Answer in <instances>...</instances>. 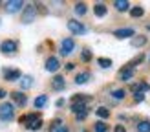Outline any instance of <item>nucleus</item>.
Listing matches in <instances>:
<instances>
[{
	"label": "nucleus",
	"instance_id": "6",
	"mask_svg": "<svg viewBox=\"0 0 150 132\" xmlns=\"http://www.w3.org/2000/svg\"><path fill=\"white\" fill-rule=\"evenodd\" d=\"M73 48H75L73 39H64V40L61 42V53H62V55H70L71 51H73Z\"/></svg>",
	"mask_w": 150,
	"mask_h": 132
},
{
	"label": "nucleus",
	"instance_id": "22",
	"mask_svg": "<svg viewBox=\"0 0 150 132\" xmlns=\"http://www.w3.org/2000/svg\"><path fill=\"white\" fill-rule=\"evenodd\" d=\"M26 128H28V130H39V128H42V119H37V121L28 123Z\"/></svg>",
	"mask_w": 150,
	"mask_h": 132
},
{
	"label": "nucleus",
	"instance_id": "29",
	"mask_svg": "<svg viewBox=\"0 0 150 132\" xmlns=\"http://www.w3.org/2000/svg\"><path fill=\"white\" fill-rule=\"evenodd\" d=\"M81 57H82V61H84V62H88V61H92V51H90V50H82V53H81Z\"/></svg>",
	"mask_w": 150,
	"mask_h": 132
},
{
	"label": "nucleus",
	"instance_id": "7",
	"mask_svg": "<svg viewBox=\"0 0 150 132\" xmlns=\"http://www.w3.org/2000/svg\"><path fill=\"white\" fill-rule=\"evenodd\" d=\"M114 35L117 37V39H130V37L136 35V31H134L132 28H121V29H115Z\"/></svg>",
	"mask_w": 150,
	"mask_h": 132
},
{
	"label": "nucleus",
	"instance_id": "25",
	"mask_svg": "<svg viewBox=\"0 0 150 132\" xmlns=\"http://www.w3.org/2000/svg\"><path fill=\"white\" fill-rule=\"evenodd\" d=\"M97 62H99V66H101V68H110V66H112V59L99 57V59H97Z\"/></svg>",
	"mask_w": 150,
	"mask_h": 132
},
{
	"label": "nucleus",
	"instance_id": "4",
	"mask_svg": "<svg viewBox=\"0 0 150 132\" xmlns=\"http://www.w3.org/2000/svg\"><path fill=\"white\" fill-rule=\"evenodd\" d=\"M0 51H2V53H7V55H13L15 51H17V42L15 40H4L0 44Z\"/></svg>",
	"mask_w": 150,
	"mask_h": 132
},
{
	"label": "nucleus",
	"instance_id": "17",
	"mask_svg": "<svg viewBox=\"0 0 150 132\" xmlns=\"http://www.w3.org/2000/svg\"><path fill=\"white\" fill-rule=\"evenodd\" d=\"M114 6H115L117 11H126V9L130 7V2H126V0H115Z\"/></svg>",
	"mask_w": 150,
	"mask_h": 132
},
{
	"label": "nucleus",
	"instance_id": "9",
	"mask_svg": "<svg viewBox=\"0 0 150 132\" xmlns=\"http://www.w3.org/2000/svg\"><path fill=\"white\" fill-rule=\"evenodd\" d=\"M64 86H66V81H64L62 75H55L51 79V88H53V90H64Z\"/></svg>",
	"mask_w": 150,
	"mask_h": 132
},
{
	"label": "nucleus",
	"instance_id": "11",
	"mask_svg": "<svg viewBox=\"0 0 150 132\" xmlns=\"http://www.w3.org/2000/svg\"><path fill=\"white\" fill-rule=\"evenodd\" d=\"M59 66H61V64H59V59L57 57H50L48 61H46V70L48 72H57Z\"/></svg>",
	"mask_w": 150,
	"mask_h": 132
},
{
	"label": "nucleus",
	"instance_id": "34",
	"mask_svg": "<svg viewBox=\"0 0 150 132\" xmlns=\"http://www.w3.org/2000/svg\"><path fill=\"white\" fill-rule=\"evenodd\" d=\"M114 132H126V128L123 127V125H117V127L114 128Z\"/></svg>",
	"mask_w": 150,
	"mask_h": 132
},
{
	"label": "nucleus",
	"instance_id": "5",
	"mask_svg": "<svg viewBox=\"0 0 150 132\" xmlns=\"http://www.w3.org/2000/svg\"><path fill=\"white\" fill-rule=\"evenodd\" d=\"M22 6H24L22 0H9V2H6V11L7 13H17V11L22 9Z\"/></svg>",
	"mask_w": 150,
	"mask_h": 132
},
{
	"label": "nucleus",
	"instance_id": "2",
	"mask_svg": "<svg viewBox=\"0 0 150 132\" xmlns=\"http://www.w3.org/2000/svg\"><path fill=\"white\" fill-rule=\"evenodd\" d=\"M37 17V4H29L24 7V11H22V22L24 24H29V22H33Z\"/></svg>",
	"mask_w": 150,
	"mask_h": 132
},
{
	"label": "nucleus",
	"instance_id": "13",
	"mask_svg": "<svg viewBox=\"0 0 150 132\" xmlns=\"http://www.w3.org/2000/svg\"><path fill=\"white\" fill-rule=\"evenodd\" d=\"M17 79H22L20 70H6V81H17Z\"/></svg>",
	"mask_w": 150,
	"mask_h": 132
},
{
	"label": "nucleus",
	"instance_id": "10",
	"mask_svg": "<svg viewBox=\"0 0 150 132\" xmlns=\"http://www.w3.org/2000/svg\"><path fill=\"white\" fill-rule=\"evenodd\" d=\"M11 97H13V101L17 103L18 106H24L26 103H28V97H26V94H22V92H11Z\"/></svg>",
	"mask_w": 150,
	"mask_h": 132
},
{
	"label": "nucleus",
	"instance_id": "21",
	"mask_svg": "<svg viewBox=\"0 0 150 132\" xmlns=\"http://www.w3.org/2000/svg\"><path fill=\"white\" fill-rule=\"evenodd\" d=\"M46 103H48V95H39V97H35V108H42Z\"/></svg>",
	"mask_w": 150,
	"mask_h": 132
},
{
	"label": "nucleus",
	"instance_id": "8",
	"mask_svg": "<svg viewBox=\"0 0 150 132\" xmlns=\"http://www.w3.org/2000/svg\"><path fill=\"white\" fill-rule=\"evenodd\" d=\"M132 77H134V68L132 66L126 64V66H123V68L119 70V79L121 81H130Z\"/></svg>",
	"mask_w": 150,
	"mask_h": 132
},
{
	"label": "nucleus",
	"instance_id": "37",
	"mask_svg": "<svg viewBox=\"0 0 150 132\" xmlns=\"http://www.w3.org/2000/svg\"><path fill=\"white\" fill-rule=\"evenodd\" d=\"M55 132H68V128H66V127H61V128H57Z\"/></svg>",
	"mask_w": 150,
	"mask_h": 132
},
{
	"label": "nucleus",
	"instance_id": "30",
	"mask_svg": "<svg viewBox=\"0 0 150 132\" xmlns=\"http://www.w3.org/2000/svg\"><path fill=\"white\" fill-rule=\"evenodd\" d=\"M143 59H145V55H143V53H139L136 59H134V61H130V62H128V66H132V68H134V66H136V64H139L141 61H143Z\"/></svg>",
	"mask_w": 150,
	"mask_h": 132
},
{
	"label": "nucleus",
	"instance_id": "12",
	"mask_svg": "<svg viewBox=\"0 0 150 132\" xmlns=\"http://www.w3.org/2000/svg\"><path fill=\"white\" fill-rule=\"evenodd\" d=\"M130 44H132L134 48H141V46H145V44H146V37L145 35H136V37H132Z\"/></svg>",
	"mask_w": 150,
	"mask_h": 132
},
{
	"label": "nucleus",
	"instance_id": "32",
	"mask_svg": "<svg viewBox=\"0 0 150 132\" xmlns=\"http://www.w3.org/2000/svg\"><path fill=\"white\" fill-rule=\"evenodd\" d=\"M134 99H136V103L145 101V94H143V92H139V94H136V95H134Z\"/></svg>",
	"mask_w": 150,
	"mask_h": 132
},
{
	"label": "nucleus",
	"instance_id": "15",
	"mask_svg": "<svg viewBox=\"0 0 150 132\" xmlns=\"http://www.w3.org/2000/svg\"><path fill=\"white\" fill-rule=\"evenodd\" d=\"M93 13L97 15V17H104V15H106V6H104L103 2H97L93 6Z\"/></svg>",
	"mask_w": 150,
	"mask_h": 132
},
{
	"label": "nucleus",
	"instance_id": "24",
	"mask_svg": "<svg viewBox=\"0 0 150 132\" xmlns=\"http://www.w3.org/2000/svg\"><path fill=\"white\" fill-rule=\"evenodd\" d=\"M137 132H150V121H139L137 123Z\"/></svg>",
	"mask_w": 150,
	"mask_h": 132
},
{
	"label": "nucleus",
	"instance_id": "26",
	"mask_svg": "<svg viewBox=\"0 0 150 132\" xmlns=\"http://www.w3.org/2000/svg\"><path fill=\"white\" fill-rule=\"evenodd\" d=\"M75 13H77V15H84L86 13V4L84 2H77V4H75Z\"/></svg>",
	"mask_w": 150,
	"mask_h": 132
},
{
	"label": "nucleus",
	"instance_id": "23",
	"mask_svg": "<svg viewBox=\"0 0 150 132\" xmlns=\"http://www.w3.org/2000/svg\"><path fill=\"white\" fill-rule=\"evenodd\" d=\"M95 114L101 117V119H106V117H110V110L108 108H104V106H101V108H97L95 110Z\"/></svg>",
	"mask_w": 150,
	"mask_h": 132
},
{
	"label": "nucleus",
	"instance_id": "28",
	"mask_svg": "<svg viewBox=\"0 0 150 132\" xmlns=\"http://www.w3.org/2000/svg\"><path fill=\"white\" fill-rule=\"evenodd\" d=\"M108 130V127H106V123H103V121H99V123H95V132H106Z\"/></svg>",
	"mask_w": 150,
	"mask_h": 132
},
{
	"label": "nucleus",
	"instance_id": "35",
	"mask_svg": "<svg viewBox=\"0 0 150 132\" xmlns=\"http://www.w3.org/2000/svg\"><path fill=\"white\" fill-rule=\"evenodd\" d=\"M73 68H75L73 62H68V64H66V70H73Z\"/></svg>",
	"mask_w": 150,
	"mask_h": 132
},
{
	"label": "nucleus",
	"instance_id": "16",
	"mask_svg": "<svg viewBox=\"0 0 150 132\" xmlns=\"http://www.w3.org/2000/svg\"><path fill=\"white\" fill-rule=\"evenodd\" d=\"M90 99H92V97H88V95H73V97H71V105H77V103H79V105H86Z\"/></svg>",
	"mask_w": 150,
	"mask_h": 132
},
{
	"label": "nucleus",
	"instance_id": "36",
	"mask_svg": "<svg viewBox=\"0 0 150 132\" xmlns=\"http://www.w3.org/2000/svg\"><path fill=\"white\" fill-rule=\"evenodd\" d=\"M6 94H7V92H6V90H2V88H0V99H4V97H6Z\"/></svg>",
	"mask_w": 150,
	"mask_h": 132
},
{
	"label": "nucleus",
	"instance_id": "27",
	"mask_svg": "<svg viewBox=\"0 0 150 132\" xmlns=\"http://www.w3.org/2000/svg\"><path fill=\"white\" fill-rule=\"evenodd\" d=\"M125 95H126V92L123 90V88H119V90H114V92H112V97H114V99H125Z\"/></svg>",
	"mask_w": 150,
	"mask_h": 132
},
{
	"label": "nucleus",
	"instance_id": "31",
	"mask_svg": "<svg viewBox=\"0 0 150 132\" xmlns=\"http://www.w3.org/2000/svg\"><path fill=\"white\" fill-rule=\"evenodd\" d=\"M61 123H62L61 119H53V121H51V130H53V132H55L57 128H61V127H62V125H61Z\"/></svg>",
	"mask_w": 150,
	"mask_h": 132
},
{
	"label": "nucleus",
	"instance_id": "19",
	"mask_svg": "<svg viewBox=\"0 0 150 132\" xmlns=\"http://www.w3.org/2000/svg\"><path fill=\"white\" fill-rule=\"evenodd\" d=\"M37 119H40L37 114H26V116H22L20 119H18V123H26V125H28V121L31 123V121H37Z\"/></svg>",
	"mask_w": 150,
	"mask_h": 132
},
{
	"label": "nucleus",
	"instance_id": "3",
	"mask_svg": "<svg viewBox=\"0 0 150 132\" xmlns=\"http://www.w3.org/2000/svg\"><path fill=\"white\" fill-rule=\"evenodd\" d=\"M68 29L73 35H84L86 33V26L81 24L79 20H68Z\"/></svg>",
	"mask_w": 150,
	"mask_h": 132
},
{
	"label": "nucleus",
	"instance_id": "20",
	"mask_svg": "<svg viewBox=\"0 0 150 132\" xmlns=\"http://www.w3.org/2000/svg\"><path fill=\"white\" fill-rule=\"evenodd\" d=\"M130 15H132L134 18H139V17H143V15H145V9L141 6H136V7H132V9H130Z\"/></svg>",
	"mask_w": 150,
	"mask_h": 132
},
{
	"label": "nucleus",
	"instance_id": "14",
	"mask_svg": "<svg viewBox=\"0 0 150 132\" xmlns=\"http://www.w3.org/2000/svg\"><path fill=\"white\" fill-rule=\"evenodd\" d=\"M33 86V77L31 75H24L20 79V88L22 90H28V88H31Z\"/></svg>",
	"mask_w": 150,
	"mask_h": 132
},
{
	"label": "nucleus",
	"instance_id": "18",
	"mask_svg": "<svg viewBox=\"0 0 150 132\" xmlns=\"http://www.w3.org/2000/svg\"><path fill=\"white\" fill-rule=\"evenodd\" d=\"M88 79H90V72H82V73H79V75L75 77V83L84 84V83H88Z\"/></svg>",
	"mask_w": 150,
	"mask_h": 132
},
{
	"label": "nucleus",
	"instance_id": "33",
	"mask_svg": "<svg viewBox=\"0 0 150 132\" xmlns=\"http://www.w3.org/2000/svg\"><path fill=\"white\" fill-rule=\"evenodd\" d=\"M86 116H88V108H86V110H82V112H81V114H77V119L81 121V119H84V117H86Z\"/></svg>",
	"mask_w": 150,
	"mask_h": 132
},
{
	"label": "nucleus",
	"instance_id": "1",
	"mask_svg": "<svg viewBox=\"0 0 150 132\" xmlns=\"http://www.w3.org/2000/svg\"><path fill=\"white\" fill-rule=\"evenodd\" d=\"M15 116V106L11 103H2L0 105V119L2 121H11Z\"/></svg>",
	"mask_w": 150,
	"mask_h": 132
}]
</instances>
